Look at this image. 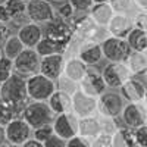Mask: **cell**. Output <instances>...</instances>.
I'll return each mask as SVG.
<instances>
[{
    "label": "cell",
    "mask_w": 147,
    "mask_h": 147,
    "mask_svg": "<svg viewBox=\"0 0 147 147\" xmlns=\"http://www.w3.org/2000/svg\"><path fill=\"white\" fill-rule=\"evenodd\" d=\"M0 100L9 103L22 112V109L27 106L30 96H28V88H27V80L19 74L13 72L9 80H6L0 85Z\"/></svg>",
    "instance_id": "cell-1"
},
{
    "label": "cell",
    "mask_w": 147,
    "mask_h": 147,
    "mask_svg": "<svg viewBox=\"0 0 147 147\" xmlns=\"http://www.w3.org/2000/svg\"><path fill=\"white\" fill-rule=\"evenodd\" d=\"M21 118H24L31 125V128L35 129V128H40V127L47 125V124H53L55 113L47 102L31 100L22 109Z\"/></svg>",
    "instance_id": "cell-2"
},
{
    "label": "cell",
    "mask_w": 147,
    "mask_h": 147,
    "mask_svg": "<svg viewBox=\"0 0 147 147\" xmlns=\"http://www.w3.org/2000/svg\"><path fill=\"white\" fill-rule=\"evenodd\" d=\"M27 88H28L30 100H35V102H47L50 99V96L57 90L56 81L47 78L40 72L27 78Z\"/></svg>",
    "instance_id": "cell-3"
},
{
    "label": "cell",
    "mask_w": 147,
    "mask_h": 147,
    "mask_svg": "<svg viewBox=\"0 0 147 147\" xmlns=\"http://www.w3.org/2000/svg\"><path fill=\"white\" fill-rule=\"evenodd\" d=\"M103 56L109 62H127L132 49L128 44L127 38H118V37L109 35L102 41Z\"/></svg>",
    "instance_id": "cell-4"
},
{
    "label": "cell",
    "mask_w": 147,
    "mask_h": 147,
    "mask_svg": "<svg viewBox=\"0 0 147 147\" xmlns=\"http://www.w3.org/2000/svg\"><path fill=\"white\" fill-rule=\"evenodd\" d=\"M44 37H47L52 41H56L68 49V44L74 37V30H72V25L66 19L60 18V16H55L50 22L46 24Z\"/></svg>",
    "instance_id": "cell-5"
},
{
    "label": "cell",
    "mask_w": 147,
    "mask_h": 147,
    "mask_svg": "<svg viewBox=\"0 0 147 147\" xmlns=\"http://www.w3.org/2000/svg\"><path fill=\"white\" fill-rule=\"evenodd\" d=\"M124 97L116 91H105L97 99V113L107 118H118L124 112Z\"/></svg>",
    "instance_id": "cell-6"
},
{
    "label": "cell",
    "mask_w": 147,
    "mask_h": 147,
    "mask_svg": "<svg viewBox=\"0 0 147 147\" xmlns=\"http://www.w3.org/2000/svg\"><path fill=\"white\" fill-rule=\"evenodd\" d=\"M105 82L109 88H121L129 78H132V74L127 65V62H109L105 69L102 71Z\"/></svg>",
    "instance_id": "cell-7"
},
{
    "label": "cell",
    "mask_w": 147,
    "mask_h": 147,
    "mask_svg": "<svg viewBox=\"0 0 147 147\" xmlns=\"http://www.w3.org/2000/svg\"><path fill=\"white\" fill-rule=\"evenodd\" d=\"M53 129H55L56 136H59L60 138L68 141L72 137L78 136V132H80V118L74 112L55 115Z\"/></svg>",
    "instance_id": "cell-8"
},
{
    "label": "cell",
    "mask_w": 147,
    "mask_h": 147,
    "mask_svg": "<svg viewBox=\"0 0 147 147\" xmlns=\"http://www.w3.org/2000/svg\"><path fill=\"white\" fill-rule=\"evenodd\" d=\"M41 56L37 53L35 49H24V52L13 60L15 72L22 77H31L40 72Z\"/></svg>",
    "instance_id": "cell-9"
},
{
    "label": "cell",
    "mask_w": 147,
    "mask_h": 147,
    "mask_svg": "<svg viewBox=\"0 0 147 147\" xmlns=\"http://www.w3.org/2000/svg\"><path fill=\"white\" fill-rule=\"evenodd\" d=\"M27 15L34 24H47L56 16V10L49 0H30L27 2Z\"/></svg>",
    "instance_id": "cell-10"
},
{
    "label": "cell",
    "mask_w": 147,
    "mask_h": 147,
    "mask_svg": "<svg viewBox=\"0 0 147 147\" xmlns=\"http://www.w3.org/2000/svg\"><path fill=\"white\" fill-rule=\"evenodd\" d=\"M5 129H6L7 143H13V144H19V146H22L27 140H30L34 132L31 125L21 116L15 118L10 124H7L5 127Z\"/></svg>",
    "instance_id": "cell-11"
},
{
    "label": "cell",
    "mask_w": 147,
    "mask_h": 147,
    "mask_svg": "<svg viewBox=\"0 0 147 147\" xmlns=\"http://www.w3.org/2000/svg\"><path fill=\"white\" fill-rule=\"evenodd\" d=\"M121 118L127 128H131V129L140 128L147 124V107L143 102L128 103L125 105Z\"/></svg>",
    "instance_id": "cell-12"
},
{
    "label": "cell",
    "mask_w": 147,
    "mask_h": 147,
    "mask_svg": "<svg viewBox=\"0 0 147 147\" xmlns=\"http://www.w3.org/2000/svg\"><path fill=\"white\" fill-rule=\"evenodd\" d=\"M106 82H105V78H103V74L99 72L97 69L88 66V71H87V75L82 78V81L80 82V90L88 96H93V97H99L106 91Z\"/></svg>",
    "instance_id": "cell-13"
},
{
    "label": "cell",
    "mask_w": 147,
    "mask_h": 147,
    "mask_svg": "<svg viewBox=\"0 0 147 147\" xmlns=\"http://www.w3.org/2000/svg\"><path fill=\"white\" fill-rule=\"evenodd\" d=\"M72 112L80 119L94 116L97 113V97L88 96L78 90L72 94Z\"/></svg>",
    "instance_id": "cell-14"
},
{
    "label": "cell",
    "mask_w": 147,
    "mask_h": 147,
    "mask_svg": "<svg viewBox=\"0 0 147 147\" xmlns=\"http://www.w3.org/2000/svg\"><path fill=\"white\" fill-rule=\"evenodd\" d=\"M71 25L74 30V35L80 37L81 40H94V35L100 28L91 19L90 13H81L80 16H74Z\"/></svg>",
    "instance_id": "cell-15"
},
{
    "label": "cell",
    "mask_w": 147,
    "mask_h": 147,
    "mask_svg": "<svg viewBox=\"0 0 147 147\" xmlns=\"http://www.w3.org/2000/svg\"><path fill=\"white\" fill-rule=\"evenodd\" d=\"M87 66H94L105 57L102 43H97L96 40H82L78 49L77 55Z\"/></svg>",
    "instance_id": "cell-16"
},
{
    "label": "cell",
    "mask_w": 147,
    "mask_h": 147,
    "mask_svg": "<svg viewBox=\"0 0 147 147\" xmlns=\"http://www.w3.org/2000/svg\"><path fill=\"white\" fill-rule=\"evenodd\" d=\"M63 68H65V55L63 53H56V55L41 57L40 74H43V75H46L47 78H50L53 81H56L63 74Z\"/></svg>",
    "instance_id": "cell-17"
},
{
    "label": "cell",
    "mask_w": 147,
    "mask_h": 147,
    "mask_svg": "<svg viewBox=\"0 0 147 147\" xmlns=\"http://www.w3.org/2000/svg\"><path fill=\"white\" fill-rule=\"evenodd\" d=\"M132 30H134V21L129 15L125 13H115L106 28L109 35L118 37V38H127Z\"/></svg>",
    "instance_id": "cell-18"
},
{
    "label": "cell",
    "mask_w": 147,
    "mask_h": 147,
    "mask_svg": "<svg viewBox=\"0 0 147 147\" xmlns=\"http://www.w3.org/2000/svg\"><path fill=\"white\" fill-rule=\"evenodd\" d=\"M146 85L137 80L136 77L129 78L122 87L119 88L121 96L124 97V100H127L128 103H138L144 100V96H146Z\"/></svg>",
    "instance_id": "cell-19"
},
{
    "label": "cell",
    "mask_w": 147,
    "mask_h": 147,
    "mask_svg": "<svg viewBox=\"0 0 147 147\" xmlns=\"http://www.w3.org/2000/svg\"><path fill=\"white\" fill-rule=\"evenodd\" d=\"M19 40L22 41V44L25 46L27 49H35L37 44H38L43 38V30L40 27V24H34V22H30L27 25H24L18 30V34Z\"/></svg>",
    "instance_id": "cell-20"
},
{
    "label": "cell",
    "mask_w": 147,
    "mask_h": 147,
    "mask_svg": "<svg viewBox=\"0 0 147 147\" xmlns=\"http://www.w3.org/2000/svg\"><path fill=\"white\" fill-rule=\"evenodd\" d=\"M88 66L85 65L78 56H74L65 60V68H63V75H66L68 78L74 80L75 82H81L82 78L87 75Z\"/></svg>",
    "instance_id": "cell-21"
},
{
    "label": "cell",
    "mask_w": 147,
    "mask_h": 147,
    "mask_svg": "<svg viewBox=\"0 0 147 147\" xmlns=\"http://www.w3.org/2000/svg\"><path fill=\"white\" fill-rule=\"evenodd\" d=\"M50 109L53 110L55 115H60V113H66V112H72V96L65 93V91H60L56 90L50 99L47 100Z\"/></svg>",
    "instance_id": "cell-22"
},
{
    "label": "cell",
    "mask_w": 147,
    "mask_h": 147,
    "mask_svg": "<svg viewBox=\"0 0 147 147\" xmlns=\"http://www.w3.org/2000/svg\"><path fill=\"white\" fill-rule=\"evenodd\" d=\"M88 13H90L91 19L100 28H107L110 19L115 15V10L110 3H94V6L91 7Z\"/></svg>",
    "instance_id": "cell-23"
},
{
    "label": "cell",
    "mask_w": 147,
    "mask_h": 147,
    "mask_svg": "<svg viewBox=\"0 0 147 147\" xmlns=\"http://www.w3.org/2000/svg\"><path fill=\"white\" fill-rule=\"evenodd\" d=\"M80 136L93 141L97 136L102 134V124L99 116H88L80 119Z\"/></svg>",
    "instance_id": "cell-24"
},
{
    "label": "cell",
    "mask_w": 147,
    "mask_h": 147,
    "mask_svg": "<svg viewBox=\"0 0 147 147\" xmlns=\"http://www.w3.org/2000/svg\"><path fill=\"white\" fill-rule=\"evenodd\" d=\"M127 65L132 74V77L146 75V72H147V53L132 52L127 60Z\"/></svg>",
    "instance_id": "cell-25"
},
{
    "label": "cell",
    "mask_w": 147,
    "mask_h": 147,
    "mask_svg": "<svg viewBox=\"0 0 147 147\" xmlns=\"http://www.w3.org/2000/svg\"><path fill=\"white\" fill-rule=\"evenodd\" d=\"M127 41L131 46L132 52H143V53L147 52V31L134 28L128 34Z\"/></svg>",
    "instance_id": "cell-26"
},
{
    "label": "cell",
    "mask_w": 147,
    "mask_h": 147,
    "mask_svg": "<svg viewBox=\"0 0 147 147\" xmlns=\"http://www.w3.org/2000/svg\"><path fill=\"white\" fill-rule=\"evenodd\" d=\"M35 50L41 57H44V56H50V55H56V53H63L65 55L66 47L56 43V41H52L50 38H47V37H43L41 41L37 44Z\"/></svg>",
    "instance_id": "cell-27"
},
{
    "label": "cell",
    "mask_w": 147,
    "mask_h": 147,
    "mask_svg": "<svg viewBox=\"0 0 147 147\" xmlns=\"http://www.w3.org/2000/svg\"><path fill=\"white\" fill-rule=\"evenodd\" d=\"M24 49H27L25 46L22 44V41L19 40V37L18 35H10L9 37V40L6 41V44L3 46V55L12 60H15L22 52H24Z\"/></svg>",
    "instance_id": "cell-28"
},
{
    "label": "cell",
    "mask_w": 147,
    "mask_h": 147,
    "mask_svg": "<svg viewBox=\"0 0 147 147\" xmlns=\"http://www.w3.org/2000/svg\"><path fill=\"white\" fill-rule=\"evenodd\" d=\"M18 116H21V112L18 109L10 106L9 103H5V102L0 100V125L6 127L7 124H10V122Z\"/></svg>",
    "instance_id": "cell-29"
},
{
    "label": "cell",
    "mask_w": 147,
    "mask_h": 147,
    "mask_svg": "<svg viewBox=\"0 0 147 147\" xmlns=\"http://www.w3.org/2000/svg\"><path fill=\"white\" fill-rule=\"evenodd\" d=\"M56 88L57 90H60V91H65V93H68V94H74V93H77L78 90H80V84L78 82H75L74 80H71V78H68L66 75H60L57 80H56Z\"/></svg>",
    "instance_id": "cell-30"
},
{
    "label": "cell",
    "mask_w": 147,
    "mask_h": 147,
    "mask_svg": "<svg viewBox=\"0 0 147 147\" xmlns=\"http://www.w3.org/2000/svg\"><path fill=\"white\" fill-rule=\"evenodd\" d=\"M5 6L9 10L12 21L24 13H27V2H24V0H6Z\"/></svg>",
    "instance_id": "cell-31"
},
{
    "label": "cell",
    "mask_w": 147,
    "mask_h": 147,
    "mask_svg": "<svg viewBox=\"0 0 147 147\" xmlns=\"http://www.w3.org/2000/svg\"><path fill=\"white\" fill-rule=\"evenodd\" d=\"M109 3L112 5L115 13H125V15H128L131 10L137 9L136 2H134V0H110Z\"/></svg>",
    "instance_id": "cell-32"
},
{
    "label": "cell",
    "mask_w": 147,
    "mask_h": 147,
    "mask_svg": "<svg viewBox=\"0 0 147 147\" xmlns=\"http://www.w3.org/2000/svg\"><path fill=\"white\" fill-rule=\"evenodd\" d=\"M15 68H13V60L3 56L0 59V85H2L6 80H9L13 74Z\"/></svg>",
    "instance_id": "cell-33"
},
{
    "label": "cell",
    "mask_w": 147,
    "mask_h": 147,
    "mask_svg": "<svg viewBox=\"0 0 147 147\" xmlns=\"http://www.w3.org/2000/svg\"><path fill=\"white\" fill-rule=\"evenodd\" d=\"M53 134H55L53 124H47V125H43V127H40V128H35L34 132H32V136H34L35 140L44 143L47 138H50Z\"/></svg>",
    "instance_id": "cell-34"
},
{
    "label": "cell",
    "mask_w": 147,
    "mask_h": 147,
    "mask_svg": "<svg viewBox=\"0 0 147 147\" xmlns=\"http://www.w3.org/2000/svg\"><path fill=\"white\" fill-rule=\"evenodd\" d=\"M100 118V124H102V132L103 134H109V136H113V134L119 129L118 124H116V118H107V116H99Z\"/></svg>",
    "instance_id": "cell-35"
},
{
    "label": "cell",
    "mask_w": 147,
    "mask_h": 147,
    "mask_svg": "<svg viewBox=\"0 0 147 147\" xmlns=\"http://www.w3.org/2000/svg\"><path fill=\"white\" fill-rule=\"evenodd\" d=\"M74 13H75V9L71 5V2H63V3H59L57 9H56V16H60L63 19H72L74 18Z\"/></svg>",
    "instance_id": "cell-36"
},
{
    "label": "cell",
    "mask_w": 147,
    "mask_h": 147,
    "mask_svg": "<svg viewBox=\"0 0 147 147\" xmlns=\"http://www.w3.org/2000/svg\"><path fill=\"white\" fill-rule=\"evenodd\" d=\"M134 141H136V147H147V124L132 129Z\"/></svg>",
    "instance_id": "cell-37"
},
{
    "label": "cell",
    "mask_w": 147,
    "mask_h": 147,
    "mask_svg": "<svg viewBox=\"0 0 147 147\" xmlns=\"http://www.w3.org/2000/svg\"><path fill=\"white\" fill-rule=\"evenodd\" d=\"M69 2L75 12H80V13H88L94 6V0H69Z\"/></svg>",
    "instance_id": "cell-38"
},
{
    "label": "cell",
    "mask_w": 147,
    "mask_h": 147,
    "mask_svg": "<svg viewBox=\"0 0 147 147\" xmlns=\"http://www.w3.org/2000/svg\"><path fill=\"white\" fill-rule=\"evenodd\" d=\"M91 147H112V136L102 132L91 141Z\"/></svg>",
    "instance_id": "cell-39"
},
{
    "label": "cell",
    "mask_w": 147,
    "mask_h": 147,
    "mask_svg": "<svg viewBox=\"0 0 147 147\" xmlns=\"http://www.w3.org/2000/svg\"><path fill=\"white\" fill-rule=\"evenodd\" d=\"M132 21H134V28L147 31V13L146 12H140L138 10V13L134 15Z\"/></svg>",
    "instance_id": "cell-40"
},
{
    "label": "cell",
    "mask_w": 147,
    "mask_h": 147,
    "mask_svg": "<svg viewBox=\"0 0 147 147\" xmlns=\"http://www.w3.org/2000/svg\"><path fill=\"white\" fill-rule=\"evenodd\" d=\"M66 147H91V141L81 137L80 134L66 141Z\"/></svg>",
    "instance_id": "cell-41"
},
{
    "label": "cell",
    "mask_w": 147,
    "mask_h": 147,
    "mask_svg": "<svg viewBox=\"0 0 147 147\" xmlns=\"http://www.w3.org/2000/svg\"><path fill=\"white\" fill-rule=\"evenodd\" d=\"M9 37H10V27L0 21V50H2L6 41L9 40Z\"/></svg>",
    "instance_id": "cell-42"
},
{
    "label": "cell",
    "mask_w": 147,
    "mask_h": 147,
    "mask_svg": "<svg viewBox=\"0 0 147 147\" xmlns=\"http://www.w3.org/2000/svg\"><path fill=\"white\" fill-rule=\"evenodd\" d=\"M44 147H66V141L60 138L59 136H56V134H53L50 138L44 141Z\"/></svg>",
    "instance_id": "cell-43"
},
{
    "label": "cell",
    "mask_w": 147,
    "mask_h": 147,
    "mask_svg": "<svg viewBox=\"0 0 147 147\" xmlns=\"http://www.w3.org/2000/svg\"><path fill=\"white\" fill-rule=\"evenodd\" d=\"M0 21L5 22V24L12 22V16H10V13H9L7 7L5 6V3H3V5H0Z\"/></svg>",
    "instance_id": "cell-44"
},
{
    "label": "cell",
    "mask_w": 147,
    "mask_h": 147,
    "mask_svg": "<svg viewBox=\"0 0 147 147\" xmlns=\"http://www.w3.org/2000/svg\"><path fill=\"white\" fill-rule=\"evenodd\" d=\"M21 147H44V143H41V141H38V140H35V138L32 137V138L27 140Z\"/></svg>",
    "instance_id": "cell-45"
},
{
    "label": "cell",
    "mask_w": 147,
    "mask_h": 147,
    "mask_svg": "<svg viewBox=\"0 0 147 147\" xmlns=\"http://www.w3.org/2000/svg\"><path fill=\"white\" fill-rule=\"evenodd\" d=\"M136 2V6L140 12H146L147 13V0H134Z\"/></svg>",
    "instance_id": "cell-46"
},
{
    "label": "cell",
    "mask_w": 147,
    "mask_h": 147,
    "mask_svg": "<svg viewBox=\"0 0 147 147\" xmlns=\"http://www.w3.org/2000/svg\"><path fill=\"white\" fill-rule=\"evenodd\" d=\"M6 143H7V138H6V129H5V127L0 125V147H3Z\"/></svg>",
    "instance_id": "cell-47"
},
{
    "label": "cell",
    "mask_w": 147,
    "mask_h": 147,
    "mask_svg": "<svg viewBox=\"0 0 147 147\" xmlns=\"http://www.w3.org/2000/svg\"><path fill=\"white\" fill-rule=\"evenodd\" d=\"M3 147H21L19 144H13V143H6Z\"/></svg>",
    "instance_id": "cell-48"
},
{
    "label": "cell",
    "mask_w": 147,
    "mask_h": 147,
    "mask_svg": "<svg viewBox=\"0 0 147 147\" xmlns=\"http://www.w3.org/2000/svg\"><path fill=\"white\" fill-rule=\"evenodd\" d=\"M110 0H94V3H109Z\"/></svg>",
    "instance_id": "cell-49"
},
{
    "label": "cell",
    "mask_w": 147,
    "mask_h": 147,
    "mask_svg": "<svg viewBox=\"0 0 147 147\" xmlns=\"http://www.w3.org/2000/svg\"><path fill=\"white\" fill-rule=\"evenodd\" d=\"M49 2H55V3H63V2H68V0H49Z\"/></svg>",
    "instance_id": "cell-50"
},
{
    "label": "cell",
    "mask_w": 147,
    "mask_h": 147,
    "mask_svg": "<svg viewBox=\"0 0 147 147\" xmlns=\"http://www.w3.org/2000/svg\"><path fill=\"white\" fill-rule=\"evenodd\" d=\"M143 103L146 105V107H147V91H146V96H144V100H143Z\"/></svg>",
    "instance_id": "cell-51"
},
{
    "label": "cell",
    "mask_w": 147,
    "mask_h": 147,
    "mask_svg": "<svg viewBox=\"0 0 147 147\" xmlns=\"http://www.w3.org/2000/svg\"><path fill=\"white\" fill-rule=\"evenodd\" d=\"M3 56H5V55H3V53H2V50H0V59H2V57H3Z\"/></svg>",
    "instance_id": "cell-52"
},
{
    "label": "cell",
    "mask_w": 147,
    "mask_h": 147,
    "mask_svg": "<svg viewBox=\"0 0 147 147\" xmlns=\"http://www.w3.org/2000/svg\"><path fill=\"white\" fill-rule=\"evenodd\" d=\"M5 2H6V0H0V5H3Z\"/></svg>",
    "instance_id": "cell-53"
},
{
    "label": "cell",
    "mask_w": 147,
    "mask_h": 147,
    "mask_svg": "<svg viewBox=\"0 0 147 147\" xmlns=\"http://www.w3.org/2000/svg\"><path fill=\"white\" fill-rule=\"evenodd\" d=\"M144 80H146V82H147V72H146V75H144Z\"/></svg>",
    "instance_id": "cell-54"
},
{
    "label": "cell",
    "mask_w": 147,
    "mask_h": 147,
    "mask_svg": "<svg viewBox=\"0 0 147 147\" xmlns=\"http://www.w3.org/2000/svg\"><path fill=\"white\" fill-rule=\"evenodd\" d=\"M24 2H30V0H24Z\"/></svg>",
    "instance_id": "cell-55"
}]
</instances>
